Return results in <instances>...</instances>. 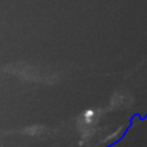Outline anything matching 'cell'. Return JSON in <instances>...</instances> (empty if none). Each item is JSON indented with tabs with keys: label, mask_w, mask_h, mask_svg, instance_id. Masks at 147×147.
Returning a JSON list of instances; mask_svg holds the SVG:
<instances>
[]
</instances>
